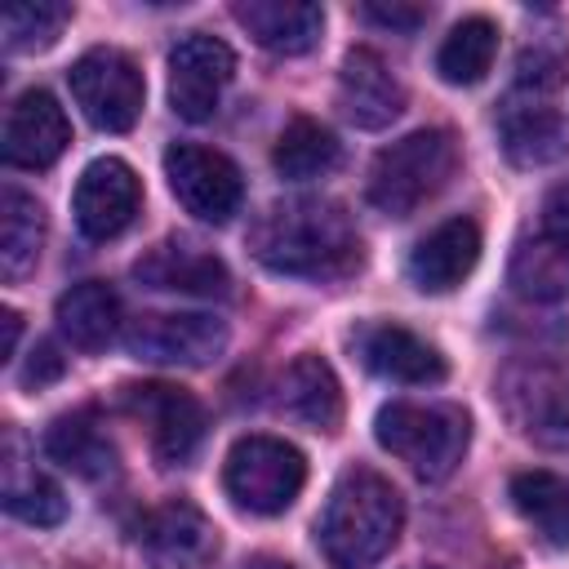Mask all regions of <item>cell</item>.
I'll return each instance as SVG.
<instances>
[{"instance_id": "6", "label": "cell", "mask_w": 569, "mask_h": 569, "mask_svg": "<svg viewBox=\"0 0 569 569\" xmlns=\"http://www.w3.org/2000/svg\"><path fill=\"white\" fill-rule=\"evenodd\" d=\"M307 485V458L280 436H244L227 449L222 489L249 516H280Z\"/></svg>"}, {"instance_id": "18", "label": "cell", "mask_w": 569, "mask_h": 569, "mask_svg": "<svg viewBox=\"0 0 569 569\" xmlns=\"http://www.w3.org/2000/svg\"><path fill=\"white\" fill-rule=\"evenodd\" d=\"M476 262H480V227L471 218H449V222L431 227L413 244L405 271H409V284L413 289H422V293H449V289H458L476 271Z\"/></svg>"}, {"instance_id": "16", "label": "cell", "mask_w": 569, "mask_h": 569, "mask_svg": "<svg viewBox=\"0 0 569 569\" xmlns=\"http://www.w3.org/2000/svg\"><path fill=\"white\" fill-rule=\"evenodd\" d=\"M133 276H138V284L160 289V293H191V298H227L231 293L227 262L187 236H169V240L151 244L133 262Z\"/></svg>"}, {"instance_id": "35", "label": "cell", "mask_w": 569, "mask_h": 569, "mask_svg": "<svg viewBox=\"0 0 569 569\" xmlns=\"http://www.w3.org/2000/svg\"><path fill=\"white\" fill-rule=\"evenodd\" d=\"M0 325H4V356H0V360L9 365V360L18 356V338H22V316H18L13 307H4V311H0Z\"/></svg>"}, {"instance_id": "15", "label": "cell", "mask_w": 569, "mask_h": 569, "mask_svg": "<svg viewBox=\"0 0 569 569\" xmlns=\"http://www.w3.org/2000/svg\"><path fill=\"white\" fill-rule=\"evenodd\" d=\"M71 142L67 111L58 107L53 93L27 89L9 102L4 129H0V156L13 169H49Z\"/></svg>"}, {"instance_id": "12", "label": "cell", "mask_w": 569, "mask_h": 569, "mask_svg": "<svg viewBox=\"0 0 569 569\" xmlns=\"http://www.w3.org/2000/svg\"><path fill=\"white\" fill-rule=\"evenodd\" d=\"M142 204V182L120 156H98L84 164L76 191H71V213L84 240H116Z\"/></svg>"}, {"instance_id": "1", "label": "cell", "mask_w": 569, "mask_h": 569, "mask_svg": "<svg viewBox=\"0 0 569 569\" xmlns=\"http://www.w3.org/2000/svg\"><path fill=\"white\" fill-rule=\"evenodd\" d=\"M249 253L276 276L333 280L360 267V236L351 213L325 196H289L258 213Z\"/></svg>"}, {"instance_id": "2", "label": "cell", "mask_w": 569, "mask_h": 569, "mask_svg": "<svg viewBox=\"0 0 569 569\" xmlns=\"http://www.w3.org/2000/svg\"><path fill=\"white\" fill-rule=\"evenodd\" d=\"M405 525V502L396 485L369 467H351L329 489V502L316 520V542L329 569H369L378 565Z\"/></svg>"}, {"instance_id": "31", "label": "cell", "mask_w": 569, "mask_h": 569, "mask_svg": "<svg viewBox=\"0 0 569 569\" xmlns=\"http://www.w3.org/2000/svg\"><path fill=\"white\" fill-rule=\"evenodd\" d=\"M565 71H569V31H565V27L533 36V40L520 49V58H516V80H520V89H529V93L556 89V84L565 80Z\"/></svg>"}, {"instance_id": "36", "label": "cell", "mask_w": 569, "mask_h": 569, "mask_svg": "<svg viewBox=\"0 0 569 569\" xmlns=\"http://www.w3.org/2000/svg\"><path fill=\"white\" fill-rule=\"evenodd\" d=\"M244 569H289V565H280V560H253V565H244Z\"/></svg>"}, {"instance_id": "24", "label": "cell", "mask_w": 569, "mask_h": 569, "mask_svg": "<svg viewBox=\"0 0 569 569\" xmlns=\"http://www.w3.org/2000/svg\"><path fill=\"white\" fill-rule=\"evenodd\" d=\"M280 405L311 431H338L342 422V387L329 360L320 356H298L284 378H280Z\"/></svg>"}, {"instance_id": "17", "label": "cell", "mask_w": 569, "mask_h": 569, "mask_svg": "<svg viewBox=\"0 0 569 569\" xmlns=\"http://www.w3.org/2000/svg\"><path fill=\"white\" fill-rule=\"evenodd\" d=\"M338 107L360 129H387L405 111V84L382 62L378 49H351L338 71Z\"/></svg>"}, {"instance_id": "26", "label": "cell", "mask_w": 569, "mask_h": 569, "mask_svg": "<svg viewBox=\"0 0 569 569\" xmlns=\"http://www.w3.org/2000/svg\"><path fill=\"white\" fill-rule=\"evenodd\" d=\"M44 244V209L36 196L4 187L0 191V276L22 280Z\"/></svg>"}, {"instance_id": "34", "label": "cell", "mask_w": 569, "mask_h": 569, "mask_svg": "<svg viewBox=\"0 0 569 569\" xmlns=\"http://www.w3.org/2000/svg\"><path fill=\"white\" fill-rule=\"evenodd\" d=\"M542 227H560V231H569V182L556 187V191L547 196V204H542Z\"/></svg>"}, {"instance_id": "5", "label": "cell", "mask_w": 569, "mask_h": 569, "mask_svg": "<svg viewBox=\"0 0 569 569\" xmlns=\"http://www.w3.org/2000/svg\"><path fill=\"white\" fill-rule=\"evenodd\" d=\"M493 396L525 440L569 453V365L547 356H520L498 373Z\"/></svg>"}, {"instance_id": "20", "label": "cell", "mask_w": 569, "mask_h": 569, "mask_svg": "<svg viewBox=\"0 0 569 569\" xmlns=\"http://www.w3.org/2000/svg\"><path fill=\"white\" fill-rule=\"evenodd\" d=\"M53 320H58V333L76 351H102L120 333V320H124L120 293L107 280H80L67 293H58Z\"/></svg>"}, {"instance_id": "8", "label": "cell", "mask_w": 569, "mask_h": 569, "mask_svg": "<svg viewBox=\"0 0 569 569\" xmlns=\"http://www.w3.org/2000/svg\"><path fill=\"white\" fill-rule=\"evenodd\" d=\"M164 178H169V191L173 200L200 218V222H231L240 213V200H244V178L236 169L231 156L213 151V147H200V142H173L164 151Z\"/></svg>"}, {"instance_id": "33", "label": "cell", "mask_w": 569, "mask_h": 569, "mask_svg": "<svg viewBox=\"0 0 569 569\" xmlns=\"http://www.w3.org/2000/svg\"><path fill=\"white\" fill-rule=\"evenodd\" d=\"M62 369H67V360L58 356V347H53V342H36V347H31V360H27V369L18 373V382L40 391V387L58 382V378H62Z\"/></svg>"}, {"instance_id": "27", "label": "cell", "mask_w": 569, "mask_h": 569, "mask_svg": "<svg viewBox=\"0 0 569 569\" xmlns=\"http://www.w3.org/2000/svg\"><path fill=\"white\" fill-rule=\"evenodd\" d=\"M493 58H498V27L489 18H480V13H471V18L453 22L449 36L440 40L436 71H440L445 84L467 89V84H480L489 76Z\"/></svg>"}, {"instance_id": "32", "label": "cell", "mask_w": 569, "mask_h": 569, "mask_svg": "<svg viewBox=\"0 0 569 569\" xmlns=\"http://www.w3.org/2000/svg\"><path fill=\"white\" fill-rule=\"evenodd\" d=\"M360 18H369V22L387 27V31L413 36V31H418V27L427 22V9H422V4H405V0H391V4L373 0V4H360Z\"/></svg>"}, {"instance_id": "30", "label": "cell", "mask_w": 569, "mask_h": 569, "mask_svg": "<svg viewBox=\"0 0 569 569\" xmlns=\"http://www.w3.org/2000/svg\"><path fill=\"white\" fill-rule=\"evenodd\" d=\"M4 511L18 516V520H27V525H36V529H49V525H62L67 498H62V489L44 471H18V458L9 453Z\"/></svg>"}, {"instance_id": "29", "label": "cell", "mask_w": 569, "mask_h": 569, "mask_svg": "<svg viewBox=\"0 0 569 569\" xmlns=\"http://www.w3.org/2000/svg\"><path fill=\"white\" fill-rule=\"evenodd\" d=\"M67 22H71V4H67V0H22V4H9L4 18H0L4 49H9V53L49 49V44L62 36Z\"/></svg>"}, {"instance_id": "28", "label": "cell", "mask_w": 569, "mask_h": 569, "mask_svg": "<svg viewBox=\"0 0 569 569\" xmlns=\"http://www.w3.org/2000/svg\"><path fill=\"white\" fill-rule=\"evenodd\" d=\"M338 156H342V147H338L333 129L320 124V120H311V116H293L280 129L276 147H271V164L289 182H307V178L329 173L338 164Z\"/></svg>"}, {"instance_id": "19", "label": "cell", "mask_w": 569, "mask_h": 569, "mask_svg": "<svg viewBox=\"0 0 569 569\" xmlns=\"http://www.w3.org/2000/svg\"><path fill=\"white\" fill-rule=\"evenodd\" d=\"M231 18L271 53L280 58H298L307 49H316L320 31H325V9L311 0H236Z\"/></svg>"}, {"instance_id": "11", "label": "cell", "mask_w": 569, "mask_h": 569, "mask_svg": "<svg viewBox=\"0 0 569 569\" xmlns=\"http://www.w3.org/2000/svg\"><path fill=\"white\" fill-rule=\"evenodd\" d=\"M124 405L129 413L147 427L151 453L160 458V467H182L200 440H204V405L173 382H133L124 387Z\"/></svg>"}, {"instance_id": "3", "label": "cell", "mask_w": 569, "mask_h": 569, "mask_svg": "<svg viewBox=\"0 0 569 569\" xmlns=\"http://www.w3.org/2000/svg\"><path fill=\"white\" fill-rule=\"evenodd\" d=\"M378 445L400 458L418 480H445L458 471L467 440H471V418L458 405H422V400H391L373 418Z\"/></svg>"}, {"instance_id": "10", "label": "cell", "mask_w": 569, "mask_h": 569, "mask_svg": "<svg viewBox=\"0 0 569 569\" xmlns=\"http://www.w3.org/2000/svg\"><path fill=\"white\" fill-rule=\"evenodd\" d=\"M231 76H236L231 44L218 40V36H209V31H191L169 53V107L182 120L204 124V120H213V111H218L222 89L231 84Z\"/></svg>"}, {"instance_id": "22", "label": "cell", "mask_w": 569, "mask_h": 569, "mask_svg": "<svg viewBox=\"0 0 569 569\" xmlns=\"http://www.w3.org/2000/svg\"><path fill=\"white\" fill-rule=\"evenodd\" d=\"M507 280L529 302H560L569 298V231L542 227L538 236H525L511 253Z\"/></svg>"}, {"instance_id": "7", "label": "cell", "mask_w": 569, "mask_h": 569, "mask_svg": "<svg viewBox=\"0 0 569 569\" xmlns=\"http://www.w3.org/2000/svg\"><path fill=\"white\" fill-rule=\"evenodd\" d=\"M67 84L84 120L102 133H129L142 116L147 84H142L138 62L124 49H111V44L84 49L67 71Z\"/></svg>"}, {"instance_id": "9", "label": "cell", "mask_w": 569, "mask_h": 569, "mask_svg": "<svg viewBox=\"0 0 569 569\" xmlns=\"http://www.w3.org/2000/svg\"><path fill=\"white\" fill-rule=\"evenodd\" d=\"M124 351L147 365L200 369L227 351V325L204 311H147L124 325Z\"/></svg>"}, {"instance_id": "13", "label": "cell", "mask_w": 569, "mask_h": 569, "mask_svg": "<svg viewBox=\"0 0 569 569\" xmlns=\"http://www.w3.org/2000/svg\"><path fill=\"white\" fill-rule=\"evenodd\" d=\"M138 547L156 569H209L218 560V529L196 502L169 498L142 516Z\"/></svg>"}, {"instance_id": "23", "label": "cell", "mask_w": 569, "mask_h": 569, "mask_svg": "<svg viewBox=\"0 0 569 569\" xmlns=\"http://www.w3.org/2000/svg\"><path fill=\"white\" fill-rule=\"evenodd\" d=\"M502 151L520 169L556 164L569 151V120L542 102H525V107L511 102L502 111Z\"/></svg>"}, {"instance_id": "25", "label": "cell", "mask_w": 569, "mask_h": 569, "mask_svg": "<svg viewBox=\"0 0 569 569\" xmlns=\"http://www.w3.org/2000/svg\"><path fill=\"white\" fill-rule=\"evenodd\" d=\"M511 507L547 547L569 551V476L542 467L511 476Z\"/></svg>"}, {"instance_id": "4", "label": "cell", "mask_w": 569, "mask_h": 569, "mask_svg": "<svg viewBox=\"0 0 569 569\" xmlns=\"http://www.w3.org/2000/svg\"><path fill=\"white\" fill-rule=\"evenodd\" d=\"M453 169H458L453 133L449 129H413L373 156L365 196L378 213L409 218L453 178Z\"/></svg>"}, {"instance_id": "14", "label": "cell", "mask_w": 569, "mask_h": 569, "mask_svg": "<svg viewBox=\"0 0 569 569\" xmlns=\"http://www.w3.org/2000/svg\"><path fill=\"white\" fill-rule=\"evenodd\" d=\"M351 347L360 356V365L378 378H391V382H405V387H431V382H445L449 365L440 356L436 342H427L422 333L396 325V320H369L351 333Z\"/></svg>"}, {"instance_id": "21", "label": "cell", "mask_w": 569, "mask_h": 569, "mask_svg": "<svg viewBox=\"0 0 569 569\" xmlns=\"http://www.w3.org/2000/svg\"><path fill=\"white\" fill-rule=\"evenodd\" d=\"M44 453L80 476V480H107L116 471V445L111 436L102 431V422L89 413V409H71V413H58L49 427H44Z\"/></svg>"}]
</instances>
